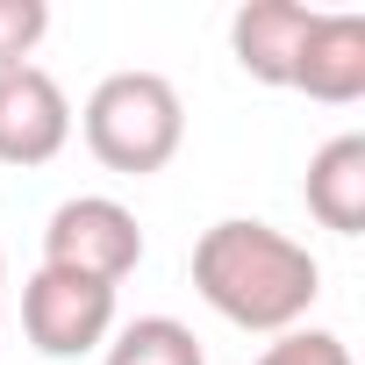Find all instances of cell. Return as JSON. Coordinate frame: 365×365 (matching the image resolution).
<instances>
[{
  "mask_svg": "<svg viewBox=\"0 0 365 365\" xmlns=\"http://www.w3.org/2000/svg\"><path fill=\"white\" fill-rule=\"evenodd\" d=\"M194 294L237 329L287 336L308 322V308L322 294V265L301 237H287L258 215H222L194 244Z\"/></svg>",
  "mask_w": 365,
  "mask_h": 365,
  "instance_id": "obj_1",
  "label": "cell"
},
{
  "mask_svg": "<svg viewBox=\"0 0 365 365\" xmlns=\"http://www.w3.org/2000/svg\"><path fill=\"white\" fill-rule=\"evenodd\" d=\"M79 136H86V150H93L108 172L150 179V172H165V165L179 158V143H187V101H179V86H172L165 72L129 65V72H108V79L86 93Z\"/></svg>",
  "mask_w": 365,
  "mask_h": 365,
  "instance_id": "obj_2",
  "label": "cell"
},
{
  "mask_svg": "<svg viewBox=\"0 0 365 365\" xmlns=\"http://www.w3.org/2000/svg\"><path fill=\"white\" fill-rule=\"evenodd\" d=\"M43 265L86 272L101 287H122L143 265V222L115 201V194H72L51 208L43 222Z\"/></svg>",
  "mask_w": 365,
  "mask_h": 365,
  "instance_id": "obj_3",
  "label": "cell"
},
{
  "mask_svg": "<svg viewBox=\"0 0 365 365\" xmlns=\"http://www.w3.org/2000/svg\"><path fill=\"white\" fill-rule=\"evenodd\" d=\"M22 336L43 358H86L115 336V287L65 272V265H36L22 279Z\"/></svg>",
  "mask_w": 365,
  "mask_h": 365,
  "instance_id": "obj_4",
  "label": "cell"
},
{
  "mask_svg": "<svg viewBox=\"0 0 365 365\" xmlns=\"http://www.w3.org/2000/svg\"><path fill=\"white\" fill-rule=\"evenodd\" d=\"M72 143V101L43 65L0 72V165H51Z\"/></svg>",
  "mask_w": 365,
  "mask_h": 365,
  "instance_id": "obj_5",
  "label": "cell"
},
{
  "mask_svg": "<svg viewBox=\"0 0 365 365\" xmlns=\"http://www.w3.org/2000/svg\"><path fill=\"white\" fill-rule=\"evenodd\" d=\"M287 86L308 93V101H322V108L365 101V15H351V8L322 15V8H315V22H308V36H301V58H294V79H287Z\"/></svg>",
  "mask_w": 365,
  "mask_h": 365,
  "instance_id": "obj_6",
  "label": "cell"
},
{
  "mask_svg": "<svg viewBox=\"0 0 365 365\" xmlns=\"http://www.w3.org/2000/svg\"><path fill=\"white\" fill-rule=\"evenodd\" d=\"M308 22H315L308 0H244V8L230 15V51H237V65L258 86H287Z\"/></svg>",
  "mask_w": 365,
  "mask_h": 365,
  "instance_id": "obj_7",
  "label": "cell"
},
{
  "mask_svg": "<svg viewBox=\"0 0 365 365\" xmlns=\"http://www.w3.org/2000/svg\"><path fill=\"white\" fill-rule=\"evenodd\" d=\"M301 201L322 230L336 237H365V136L344 129L329 136L315 158H308V179H301Z\"/></svg>",
  "mask_w": 365,
  "mask_h": 365,
  "instance_id": "obj_8",
  "label": "cell"
},
{
  "mask_svg": "<svg viewBox=\"0 0 365 365\" xmlns=\"http://www.w3.org/2000/svg\"><path fill=\"white\" fill-rule=\"evenodd\" d=\"M101 351H108L101 365H208L201 336L179 322V315H136V322H122Z\"/></svg>",
  "mask_w": 365,
  "mask_h": 365,
  "instance_id": "obj_9",
  "label": "cell"
},
{
  "mask_svg": "<svg viewBox=\"0 0 365 365\" xmlns=\"http://www.w3.org/2000/svg\"><path fill=\"white\" fill-rule=\"evenodd\" d=\"M43 36H51V8L43 0H0V72L29 65Z\"/></svg>",
  "mask_w": 365,
  "mask_h": 365,
  "instance_id": "obj_10",
  "label": "cell"
},
{
  "mask_svg": "<svg viewBox=\"0 0 365 365\" xmlns=\"http://www.w3.org/2000/svg\"><path fill=\"white\" fill-rule=\"evenodd\" d=\"M251 365H351V344H344L336 329H287V336H272Z\"/></svg>",
  "mask_w": 365,
  "mask_h": 365,
  "instance_id": "obj_11",
  "label": "cell"
},
{
  "mask_svg": "<svg viewBox=\"0 0 365 365\" xmlns=\"http://www.w3.org/2000/svg\"><path fill=\"white\" fill-rule=\"evenodd\" d=\"M0 315H8V258H0Z\"/></svg>",
  "mask_w": 365,
  "mask_h": 365,
  "instance_id": "obj_12",
  "label": "cell"
}]
</instances>
